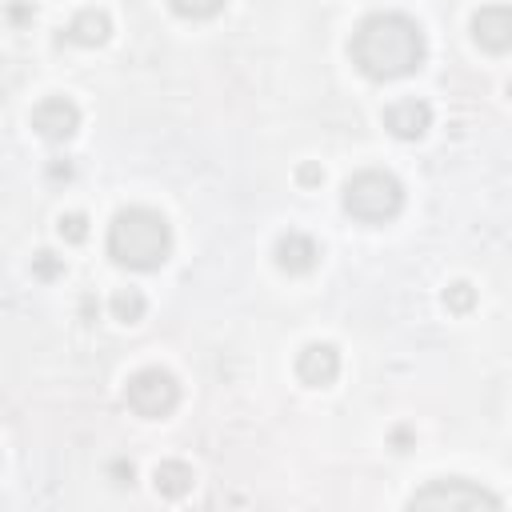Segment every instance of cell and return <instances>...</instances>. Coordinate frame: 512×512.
Segmentation results:
<instances>
[{"label":"cell","mask_w":512,"mask_h":512,"mask_svg":"<svg viewBox=\"0 0 512 512\" xmlns=\"http://www.w3.org/2000/svg\"><path fill=\"white\" fill-rule=\"evenodd\" d=\"M152 484H156L160 496L180 500L184 492H192V468L184 460H160L156 472H152Z\"/></svg>","instance_id":"obj_12"},{"label":"cell","mask_w":512,"mask_h":512,"mask_svg":"<svg viewBox=\"0 0 512 512\" xmlns=\"http://www.w3.org/2000/svg\"><path fill=\"white\" fill-rule=\"evenodd\" d=\"M404 512H504V508H500V500H496L488 488H480V484H472V480L448 476V480L424 484V488L408 500Z\"/></svg>","instance_id":"obj_4"},{"label":"cell","mask_w":512,"mask_h":512,"mask_svg":"<svg viewBox=\"0 0 512 512\" xmlns=\"http://www.w3.org/2000/svg\"><path fill=\"white\" fill-rule=\"evenodd\" d=\"M32 128L44 140H68L80 128V108L68 96H48V100H40L32 108Z\"/></svg>","instance_id":"obj_6"},{"label":"cell","mask_w":512,"mask_h":512,"mask_svg":"<svg viewBox=\"0 0 512 512\" xmlns=\"http://www.w3.org/2000/svg\"><path fill=\"white\" fill-rule=\"evenodd\" d=\"M316 256H320V248H316L312 236H304V232H284V236L276 240V264H280L288 276L312 272V268H316Z\"/></svg>","instance_id":"obj_10"},{"label":"cell","mask_w":512,"mask_h":512,"mask_svg":"<svg viewBox=\"0 0 512 512\" xmlns=\"http://www.w3.org/2000/svg\"><path fill=\"white\" fill-rule=\"evenodd\" d=\"M108 16L100 12V8H84V12H76L72 16V24H68V32H64V40H72V44H104L108 40Z\"/></svg>","instance_id":"obj_11"},{"label":"cell","mask_w":512,"mask_h":512,"mask_svg":"<svg viewBox=\"0 0 512 512\" xmlns=\"http://www.w3.org/2000/svg\"><path fill=\"white\" fill-rule=\"evenodd\" d=\"M348 52L368 80H400L424 64V32L404 12H372L352 32Z\"/></svg>","instance_id":"obj_1"},{"label":"cell","mask_w":512,"mask_h":512,"mask_svg":"<svg viewBox=\"0 0 512 512\" xmlns=\"http://www.w3.org/2000/svg\"><path fill=\"white\" fill-rule=\"evenodd\" d=\"M404 208V188L392 172L364 168L344 184V212L360 224H384Z\"/></svg>","instance_id":"obj_3"},{"label":"cell","mask_w":512,"mask_h":512,"mask_svg":"<svg viewBox=\"0 0 512 512\" xmlns=\"http://www.w3.org/2000/svg\"><path fill=\"white\" fill-rule=\"evenodd\" d=\"M428 124H432V108L424 100H416V96H404V100L384 108V128L396 140H420L428 132Z\"/></svg>","instance_id":"obj_7"},{"label":"cell","mask_w":512,"mask_h":512,"mask_svg":"<svg viewBox=\"0 0 512 512\" xmlns=\"http://www.w3.org/2000/svg\"><path fill=\"white\" fill-rule=\"evenodd\" d=\"M124 400H128V408H132L136 416L160 420V416H168V412L176 408L180 384H176V376H172L168 368H140V372L128 376Z\"/></svg>","instance_id":"obj_5"},{"label":"cell","mask_w":512,"mask_h":512,"mask_svg":"<svg viewBox=\"0 0 512 512\" xmlns=\"http://www.w3.org/2000/svg\"><path fill=\"white\" fill-rule=\"evenodd\" d=\"M444 304H448V312H468L476 304V288L464 284V280H456V284L444 288Z\"/></svg>","instance_id":"obj_15"},{"label":"cell","mask_w":512,"mask_h":512,"mask_svg":"<svg viewBox=\"0 0 512 512\" xmlns=\"http://www.w3.org/2000/svg\"><path fill=\"white\" fill-rule=\"evenodd\" d=\"M112 476H116V484H132V464L116 460V464H112Z\"/></svg>","instance_id":"obj_19"},{"label":"cell","mask_w":512,"mask_h":512,"mask_svg":"<svg viewBox=\"0 0 512 512\" xmlns=\"http://www.w3.org/2000/svg\"><path fill=\"white\" fill-rule=\"evenodd\" d=\"M112 316L124 320V324H136V320L144 316V296H140V288H120V292L112 296Z\"/></svg>","instance_id":"obj_13"},{"label":"cell","mask_w":512,"mask_h":512,"mask_svg":"<svg viewBox=\"0 0 512 512\" xmlns=\"http://www.w3.org/2000/svg\"><path fill=\"white\" fill-rule=\"evenodd\" d=\"M296 180H300L304 188H312V184H320V180H324V172H320L316 164H300V168H296Z\"/></svg>","instance_id":"obj_18"},{"label":"cell","mask_w":512,"mask_h":512,"mask_svg":"<svg viewBox=\"0 0 512 512\" xmlns=\"http://www.w3.org/2000/svg\"><path fill=\"white\" fill-rule=\"evenodd\" d=\"M172 252V228L156 208H120L108 224V256L120 268L152 272Z\"/></svg>","instance_id":"obj_2"},{"label":"cell","mask_w":512,"mask_h":512,"mask_svg":"<svg viewBox=\"0 0 512 512\" xmlns=\"http://www.w3.org/2000/svg\"><path fill=\"white\" fill-rule=\"evenodd\" d=\"M32 276H40V280H56V276H64V256H56V252H36L32 256Z\"/></svg>","instance_id":"obj_16"},{"label":"cell","mask_w":512,"mask_h":512,"mask_svg":"<svg viewBox=\"0 0 512 512\" xmlns=\"http://www.w3.org/2000/svg\"><path fill=\"white\" fill-rule=\"evenodd\" d=\"M220 8H224V4H204V8H200V4H172L176 16H192V20H196V16H216Z\"/></svg>","instance_id":"obj_17"},{"label":"cell","mask_w":512,"mask_h":512,"mask_svg":"<svg viewBox=\"0 0 512 512\" xmlns=\"http://www.w3.org/2000/svg\"><path fill=\"white\" fill-rule=\"evenodd\" d=\"M56 232H60V240H68V244H80V240H88V216H84V212H64V216L56 220Z\"/></svg>","instance_id":"obj_14"},{"label":"cell","mask_w":512,"mask_h":512,"mask_svg":"<svg viewBox=\"0 0 512 512\" xmlns=\"http://www.w3.org/2000/svg\"><path fill=\"white\" fill-rule=\"evenodd\" d=\"M296 376H300L304 384H312V388L332 384V380L340 376V352H336L332 344H324V340L308 344V348L296 356Z\"/></svg>","instance_id":"obj_8"},{"label":"cell","mask_w":512,"mask_h":512,"mask_svg":"<svg viewBox=\"0 0 512 512\" xmlns=\"http://www.w3.org/2000/svg\"><path fill=\"white\" fill-rule=\"evenodd\" d=\"M472 36L476 44H484L488 52H504L512 44V8L508 4H492V8H480L472 16Z\"/></svg>","instance_id":"obj_9"}]
</instances>
